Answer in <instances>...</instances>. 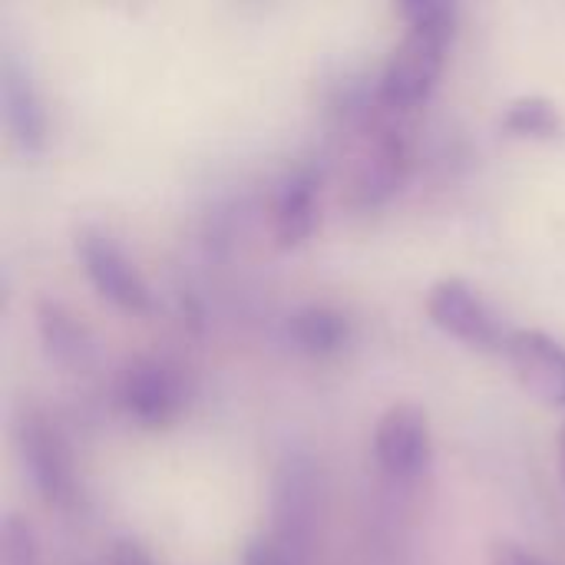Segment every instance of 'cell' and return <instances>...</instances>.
<instances>
[{
    "instance_id": "cell-15",
    "label": "cell",
    "mask_w": 565,
    "mask_h": 565,
    "mask_svg": "<svg viewBox=\"0 0 565 565\" xmlns=\"http://www.w3.org/2000/svg\"><path fill=\"white\" fill-rule=\"evenodd\" d=\"M397 17L404 20V26H417V30H430L440 36L457 40L460 30V7L447 3V0H407L397 3Z\"/></svg>"
},
{
    "instance_id": "cell-2",
    "label": "cell",
    "mask_w": 565,
    "mask_h": 565,
    "mask_svg": "<svg viewBox=\"0 0 565 565\" xmlns=\"http://www.w3.org/2000/svg\"><path fill=\"white\" fill-rule=\"evenodd\" d=\"M411 169V142L401 126V116L377 109L367 103L361 142L354 149V162L348 172V205L377 209L391 202Z\"/></svg>"
},
{
    "instance_id": "cell-10",
    "label": "cell",
    "mask_w": 565,
    "mask_h": 565,
    "mask_svg": "<svg viewBox=\"0 0 565 565\" xmlns=\"http://www.w3.org/2000/svg\"><path fill=\"white\" fill-rule=\"evenodd\" d=\"M503 361L516 384L546 407H565V344L546 331L516 328L503 344Z\"/></svg>"
},
{
    "instance_id": "cell-11",
    "label": "cell",
    "mask_w": 565,
    "mask_h": 565,
    "mask_svg": "<svg viewBox=\"0 0 565 565\" xmlns=\"http://www.w3.org/2000/svg\"><path fill=\"white\" fill-rule=\"evenodd\" d=\"M0 103L10 139L23 152H43L50 136V116L30 76V66L17 53H3L0 60Z\"/></svg>"
},
{
    "instance_id": "cell-16",
    "label": "cell",
    "mask_w": 565,
    "mask_h": 565,
    "mask_svg": "<svg viewBox=\"0 0 565 565\" xmlns=\"http://www.w3.org/2000/svg\"><path fill=\"white\" fill-rule=\"evenodd\" d=\"M0 565H40L36 533L17 513H7L0 523Z\"/></svg>"
},
{
    "instance_id": "cell-7",
    "label": "cell",
    "mask_w": 565,
    "mask_h": 565,
    "mask_svg": "<svg viewBox=\"0 0 565 565\" xmlns=\"http://www.w3.org/2000/svg\"><path fill=\"white\" fill-rule=\"evenodd\" d=\"M76 258L79 268L86 271L89 285L119 311L129 315H146L156 308V295L149 288V281L142 278V271L136 268V262L126 255V248L99 225H83L76 232Z\"/></svg>"
},
{
    "instance_id": "cell-14",
    "label": "cell",
    "mask_w": 565,
    "mask_h": 565,
    "mask_svg": "<svg viewBox=\"0 0 565 565\" xmlns=\"http://www.w3.org/2000/svg\"><path fill=\"white\" fill-rule=\"evenodd\" d=\"M500 129L516 139H559L565 132V116L546 96H520L507 103Z\"/></svg>"
},
{
    "instance_id": "cell-18",
    "label": "cell",
    "mask_w": 565,
    "mask_h": 565,
    "mask_svg": "<svg viewBox=\"0 0 565 565\" xmlns=\"http://www.w3.org/2000/svg\"><path fill=\"white\" fill-rule=\"evenodd\" d=\"M487 565H553L543 556H536L533 550L513 543V540H493L487 550Z\"/></svg>"
},
{
    "instance_id": "cell-4",
    "label": "cell",
    "mask_w": 565,
    "mask_h": 565,
    "mask_svg": "<svg viewBox=\"0 0 565 565\" xmlns=\"http://www.w3.org/2000/svg\"><path fill=\"white\" fill-rule=\"evenodd\" d=\"M192 387L179 364L156 354L129 358L116 374V404L142 430H169L189 411Z\"/></svg>"
},
{
    "instance_id": "cell-17",
    "label": "cell",
    "mask_w": 565,
    "mask_h": 565,
    "mask_svg": "<svg viewBox=\"0 0 565 565\" xmlns=\"http://www.w3.org/2000/svg\"><path fill=\"white\" fill-rule=\"evenodd\" d=\"M238 565H311L308 553L295 550L291 543L278 540L275 533L262 530L255 536L245 540L242 553H238Z\"/></svg>"
},
{
    "instance_id": "cell-3",
    "label": "cell",
    "mask_w": 565,
    "mask_h": 565,
    "mask_svg": "<svg viewBox=\"0 0 565 565\" xmlns=\"http://www.w3.org/2000/svg\"><path fill=\"white\" fill-rule=\"evenodd\" d=\"M450 46H454L450 36L417 30V26H404L401 40L391 46V53L377 73V83L371 89V103L384 113H394V116H407L411 109L424 106L444 76Z\"/></svg>"
},
{
    "instance_id": "cell-1",
    "label": "cell",
    "mask_w": 565,
    "mask_h": 565,
    "mask_svg": "<svg viewBox=\"0 0 565 565\" xmlns=\"http://www.w3.org/2000/svg\"><path fill=\"white\" fill-rule=\"evenodd\" d=\"M13 437L33 493L63 516L76 513L83 507V483L73 460V447L56 427V420L40 407H23Z\"/></svg>"
},
{
    "instance_id": "cell-9",
    "label": "cell",
    "mask_w": 565,
    "mask_h": 565,
    "mask_svg": "<svg viewBox=\"0 0 565 565\" xmlns=\"http://www.w3.org/2000/svg\"><path fill=\"white\" fill-rule=\"evenodd\" d=\"M321 169L308 159L288 166L271 189V238L278 248L305 245L321 225Z\"/></svg>"
},
{
    "instance_id": "cell-12",
    "label": "cell",
    "mask_w": 565,
    "mask_h": 565,
    "mask_svg": "<svg viewBox=\"0 0 565 565\" xmlns=\"http://www.w3.org/2000/svg\"><path fill=\"white\" fill-rule=\"evenodd\" d=\"M285 341L291 351L315 358V361H331L341 358L354 344V318L328 301H308L298 305L285 315Z\"/></svg>"
},
{
    "instance_id": "cell-5",
    "label": "cell",
    "mask_w": 565,
    "mask_h": 565,
    "mask_svg": "<svg viewBox=\"0 0 565 565\" xmlns=\"http://www.w3.org/2000/svg\"><path fill=\"white\" fill-rule=\"evenodd\" d=\"M271 523L268 533L311 553V543L324 523V473L311 454H285L271 473Z\"/></svg>"
},
{
    "instance_id": "cell-13",
    "label": "cell",
    "mask_w": 565,
    "mask_h": 565,
    "mask_svg": "<svg viewBox=\"0 0 565 565\" xmlns=\"http://www.w3.org/2000/svg\"><path fill=\"white\" fill-rule=\"evenodd\" d=\"M33 321H36V338H40V344L53 364H60L66 371H86L96 361L93 331L63 301L36 298Z\"/></svg>"
},
{
    "instance_id": "cell-8",
    "label": "cell",
    "mask_w": 565,
    "mask_h": 565,
    "mask_svg": "<svg viewBox=\"0 0 565 565\" xmlns=\"http://www.w3.org/2000/svg\"><path fill=\"white\" fill-rule=\"evenodd\" d=\"M427 318L447 338H454L473 351H503V344L510 338L500 311L470 281H463L457 275L430 285Z\"/></svg>"
},
{
    "instance_id": "cell-6",
    "label": "cell",
    "mask_w": 565,
    "mask_h": 565,
    "mask_svg": "<svg viewBox=\"0 0 565 565\" xmlns=\"http://www.w3.org/2000/svg\"><path fill=\"white\" fill-rule=\"evenodd\" d=\"M371 450H374V460L384 477H391L394 483H404V487L420 483L434 467L430 414L414 401L391 404L374 424Z\"/></svg>"
},
{
    "instance_id": "cell-19",
    "label": "cell",
    "mask_w": 565,
    "mask_h": 565,
    "mask_svg": "<svg viewBox=\"0 0 565 565\" xmlns=\"http://www.w3.org/2000/svg\"><path fill=\"white\" fill-rule=\"evenodd\" d=\"M103 565H159L156 556L132 536H119L109 550H106V559Z\"/></svg>"
},
{
    "instance_id": "cell-20",
    "label": "cell",
    "mask_w": 565,
    "mask_h": 565,
    "mask_svg": "<svg viewBox=\"0 0 565 565\" xmlns=\"http://www.w3.org/2000/svg\"><path fill=\"white\" fill-rule=\"evenodd\" d=\"M559 477H563V487H565V424H563V430H559Z\"/></svg>"
}]
</instances>
